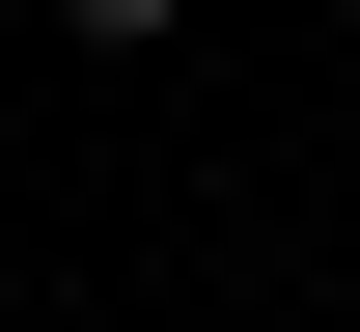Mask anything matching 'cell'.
Segmentation results:
<instances>
[{
    "label": "cell",
    "instance_id": "obj_1",
    "mask_svg": "<svg viewBox=\"0 0 360 332\" xmlns=\"http://www.w3.org/2000/svg\"><path fill=\"white\" fill-rule=\"evenodd\" d=\"M56 28H167V0H56Z\"/></svg>",
    "mask_w": 360,
    "mask_h": 332
}]
</instances>
